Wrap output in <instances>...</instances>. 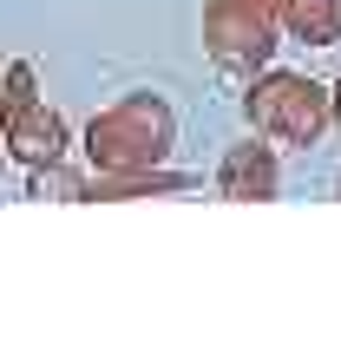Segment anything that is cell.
Returning <instances> with one entry per match:
<instances>
[{
    "label": "cell",
    "mask_w": 341,
    "mask_h": 354,
    "mask_svg": "<svg viewBox=\"0 0 341 354\" xmlns=\"http://www.w3.org/2000/svg\"><path fill=\"white\" fill-rule=\"evenodd\" d=\"M282 13L289 0H203V46H210L216 73L256 79L282 39Z\"/></svg>",
    "instance_id": "3957f363"
},
{
    "label": "cell",
    "mask_w": 341,
    "mask_h": 354,
    "mask_svg": "<svg viewBox=\"0 0 341 354\" xmlns=\"http://www.w3.org/2000/svg\"><path fill=\"white\" fill-rule=\"evenodd\" d=\"M86 190H92V177L66 171L59 158H53V165H33V197H53V203H86Z\"/></svg>",
    "instance_id": "ba28073f"
},
{
    "label": "cell",
    "mask_w": 341,
    "mask_h": 354,
    "mask_svg": "<svg viewBox=\"0 0 341 354\" xmlns=\"http://www.w3.org/2000/svg\"><path fill=\"white\" fill-rule=\"evenodd\" d=\"M177 145V118L158 92H125L118 105L92 112L86 125V165L99 177H125V171H158Z\"/></svg>",
    "instance_id": "6da1fadb"
},
{
    "label": "cell",
    "mask_w": 341,
    "mask_h": 354,
    "mask_svg": "<svg viewBox=\"0 0 341 354\" xmlns=\"http://www.w3.org/2000/svg\"><path fill=\"white\" fill-rule=\"evenodd\" d=\"M282 33L302 46H341V0H289Z\"/></svg>",
    "instance_id": "52a82bcc"
},
{
    "label": "cell",
    "mask_w": 341,
    "mask_h": 354,
    "mask_svg": "<svg viewBox=\"0 0 341 354\" xmlns=\"http://www.w3.org/2000/svg\"><path fill=\"white\" fill-rule=\"evenodd\" d=\"M243 112H250L256 138H269V145H315L335 125L329 86L308 73H256L250 92H243Z\"/></svg>",
    "instance_id": "7a4b0ae2"
},
{
    "label": "cell",
    "mask_w": 341,
    "mask_h": 354,
    "mask_svg": "<svg viewBox=\"0 0 341 354\" xmlns=\"http://www.w3.org/2000/svg\"><path fill=\"white\" fill-rule=\"evenodd\" d=\"M0 145H7V158H20L26 171L66 158V118L39 99V79H33L26 59H13L7 73H0Z\"/></svg>",
    "instance_id": "277c9868"
},
{
    "label": "cell",
    "mask_w": 341,
    "mask_h": 354,
    "mask_svg": "<svg viewBox=\"0 0 341 354\" xmlns=\"http://www.w3.org/2000/svg\"><path fill=\"white\" fill-rule=\"evenodd\" d=\"M282 190V165H276V145L250 138V145H230L223 165H216V197L223 203H269Z\"/></svg>",
    "instance_id": "5b68a950"
},
{
    "label": "cell",
    "mask_w": 341,
    "mask_h": 354,
    "mask_svg": "<svg viewBox=\"0 0 341 354\" xmlns=\"http://www.w3.org/2000/svg\"><path fill=\"white\" fill-rule=\"evenodd\" d=\"M0 165H7V145H0Z\"/></svg>",
    "instance_id": "30bf717a"
},
{
    "label": "cell",
    "mask_w": 341,
    "mask_h": 354,
    "mask_svg": "<svg viewBox=\"0 0 341 354\" xmlns=\"http://www.w3.org/2000/svg\"><path fill=\"white\" fill-rule=\"evenodd\" d=\"M329 105H335V125H341V86H329Z\"/></svg>",
    "instance_id": "9c48e42d"
},
{
    "label": "cell",
    "mask_w": 341,
    "mask_h": 354,
    "mask_svg": "<svg viewBox=\"0 0 341 354\" xmlns=\"http://www.w3.org/2000/svg\"><path fill=\"white\" fill-rule=\"evenodd\" d=\"M184 190H197V177H184V171H125V177H99L92 171V190H86V203H125V197H184Z\"/></svg>",
    "instance_id": "8992f818"
}]
</instances>
